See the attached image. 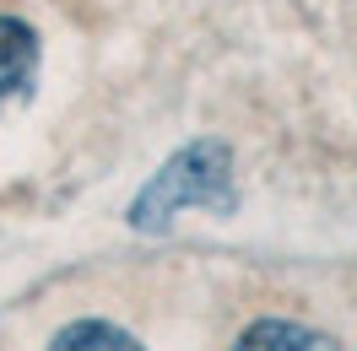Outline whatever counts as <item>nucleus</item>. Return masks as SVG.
Instances as JSON below:
<instances>
[{"label": "nucleus", "instance_id": "nucleus-4", "mask_svg": "<svg viewBox=\"0 0 357 351\" xmlns=\"http://www.w3.org/2000/svg\"><path fill=\"white\" fill-rule=\"evenodd\" d=\"M49 351H146V346L109 319H76L49 341Z\"/></svg>", "mask_w": 357, "mask_h": 351}, {"label": "nucleus", "instance_id": "nucleus-3", "mask_svg": "<svg viewBox=\"0 0 357 351\" xmlns=\"http://www.w3.org/2000/svg\"><path fill=\"white\" fill-rule=\"evenodd\" d=\"M233 351H341L331 335H319L309 325H292V319H260L238 335Z\"/></svg>", "mask_w": 357, "mask_h": 351}, {"label": "nucleus", "instance_id": "nucleus-1", "mask_svg": "<svg viewBox=\"0 0 357 351\" xmlns=\"http://www.w3.org/2000/svg\"><path fill=\"white\" fill-rule=\"evenodd\" d=\"M184 205H206V211H233V157L222 141H195L174 152L152 173V184L135 195L130 227L157 233L184 211Z\"/></svg>", "mask_w": 357, "mask_h": 351}, {"label": "nucleus", "instance_id": "nucleus-2", "mask_svg": "<svg viewBox=\"0 0 357 351\" xmlns=\"http://www.w3.org/2000/svg\"><path fill=\"white\" fill-rule=\"evenodd\" d=\"M38 70V33L17 17H0V103L22 98Z\"/></svg>", "mask_w": 357, "mask_h": 351}]
</instances>
